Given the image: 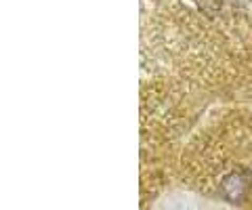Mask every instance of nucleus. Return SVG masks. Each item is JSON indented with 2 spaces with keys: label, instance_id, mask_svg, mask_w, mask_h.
<instances>
[{
  "label": "nucleus",
  "instance_id": "nucleus-1",
  "mask_svg": "<svg viewBox=\"0 0 252 210\" xmlns=\"http://www.w3.org/2000/svg\"><path fill=\"white\" fill-rule=\"evenodd\" d=\"M244 191H246V181H244L242 175H231L223 181V196L227 200L238 202L244 196Z\"/></svg>",
  "mask_w": 252,
  "mask_h": 210
}]
</instances>
